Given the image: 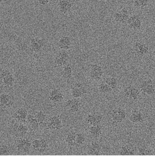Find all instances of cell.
<instances>
[{
    "label": "cell",
    "mask_w": 155,
    "mask_h": 156,
    "mask_svg": "<svg viewBox=\"0 0 155 156\" xmlns=\"http://www.w3.org/2000/svg\"><path fill=\"white\" fill-rule=\"evenodd\" d=\"M129 17L128 12L126 9L122 10L121 12L117 13L114 16L116 21L122 23L127 22Z\"/></svg>",
    "instance_id": "15"
},
{
    "label": "cell",
    "mask_w": 155,
    "mask_h": 156,
    "mask_svg": "<svg viewBox=\"0 0 155 156\" xmlns=\"http://www.w3.org/2000/svg\"><path fill=\"white\" fill-rule=\"evenodd\" d=\"M72 69L70 65H67L63 67L62 70V75L65 79H69L72 75Z\"/></svg>",
    "instance_id": "26"
},
{
    "label": "cell",
    "mask_w": 155,
    "mask_h": 156,
    "mask_svg": "<svg viewBox=\"0 0 155 156\" xmlns=\"http://www.w3.org/2000/svg\"><path fill=\"white\" fill-rule=\"evenodd\" d=\"M45 1L47 4H48L49 2H50L52 1V0H44Z\"/></svg>",
    "instance_id": "36"
},
{
    "label": "cell",
    "mask_w": 155,
    "mask_h": 156,
    "mask_svg": "<svg viewBox=\"0 0 155 156\" xmlns=\"http://www.w3.org/2000/svg\"><path fill=\"white\" fill-rule=\"evenodd\" d=\"M140 88L141 91L147 95H153L155 92L153 81L151 79L144 80L142 83Z\"/></svg>",
    "instance_id": "5"
},
{
    "label": "cell",
    "mask_w": 155,
    "mask_h": 156,
    "mask_svg": "<svg viewBox=\"0 0 155 156\" xmlns=\"http://www.w3.org/2000/svg\"><path fill=\"white\" fill-rule=\"evenodd\" d=\"M16 130L17 134L19 135H23L26 134L28 131V128L26 126L21 125L16 128Z\"/></svg>",
    "instance_id": "32"
},
{
    "label": "cell",
    "mask_w": 155,
    "mask_h": 156,
    "mask_svg": "<svg viewBox=\"0 0 155 156\" xmlns=\"http://www.w3.org/2000/svg\"><path fill=\"white\" fill-rule=\"evenodd\" d=\"M130 121L135 124H138L143 121V115L138 110H132L129 117Z\"/></svg>",
    "instance_id": "9"
},
{
    "label": "cell",
    "mask_w": 155,
    "mask_h": 156,
    "mask_svg": "<svg viewBox=\"0 0 155 156\" xmlns=\"http://www.w3.org/2000/svg\"><path fill=\"white\" fill-rule=\"evenodd\" d=\"M47 144L46 141L44 140H40L39 146L38 150L39 151H44L47 147Z\"/></svg>",
    "instance_id": "33"
},
{
    "label": "cell",
    "mask_w": 155,
    "mask_h": 156,
    "mask_svg": "<svg viewBox=\"0 0 155 156\" xmlns=\"http://www.w3.org/2000/svg\"><path fill=\"white\" fill-rule=\"evenodd\" d=\"M31 143L29 141L26 139L22 140L20 141L17 147L20 151L26 152L29 151Z\"/></svg>",
    "instance_id": "20"
},
{
    "label": "cell",
    "mask_w": 155,
    "mask_h": 156,
    "mask_svg": "<svg viewBox=\"0 0 155 156\" xmlns=\"http://www.w3.org/2000/svg\"><path fill=\"white\" fill-rule=\"evenodd\" d=\"M1 77L4 84L7 86H11L14 83L13 75L8 70H2L1 72Z\"/></svg>",
    "instance_id": "7"
},
{
    "label": "cell",
    "mask_w": 155,
    "mask_h": 156,
    "mask_svg": "<svg viewBox=\"0 0 155 156\" xmlns=\"http://www.w3.org/2000/svg\"><path fill=\"white\" fill-rule=\"evenodd\" d=\"M86 92V90L83 87H77L72 89L71 94L72 97L78 99L83 96Z\"/></svg>",
    "instance_id": "19"
},
{
    "label": "cell",
    "mask_w": 155,
    "mask_h": 156,
    "mask_svg": "<svg viewBox=\"0 0 155 156\" xmlns=\"http://www.w3.org/2000/svg\"><path fill=\"white\" fill-rule=\"evenodd\" d=\"M9 150L8 147L6 146H3L1 148V155H6L8 154L9 152Z\"/></svg>",
    "instance_id": "35"
},
{
    "label": "cell",
    "mask_w": 155,
    "mask_h": 156,
    "mask_svg": "<svg viewBox=\"0 0 155 156\" xmlns=\"http://www.w3.org/2000/svg\"><path fill=\"white\" fill-rule=\"evenodd\" d=\"M7 0H1V2H5V1H6Z\"/></svg>",
    "instance_id": "37"
},
{
    "label": "cell",
    "mask_w": 155,
    "mask_h": 156,
    "mask_svg": "<svg viewBox=\"0 0 155 156\" xmlns=\"http://www.w3.org/2000/svg\"><path fill=\"white\" fill-rule=\"evenodd\" d=\"M119 153L122 156H132L135 155V151L131 145L127 144L121 147Z\"/></svg>",
    "instance_id": "16"
},
{
    "label": "cell",
    "mask_w": 155,
    "mask_h": 156,
    "mask_svg": "<svg viewBox=\"0 0 155 156\" xmlns=\"http://www.w3.org/2000/svg\"><path fill=\"white\" fill-rule=\"evenodd\" d=\"M59 9L62 12H66L69 11L71 7L70 2L66 0H60L58 3Z\"/></svg>",
    "instance_id": "21"
},
{
    "label": "cell",
    "mask_w": 155,
    "mask_h": 156,
    "mask_svg": "<svg viewBox=\"0 0 155 156\" xmlns=\"http://www.w3.org/2000/svg\"><path fill=\"white\" fill-rule=\"evenodd\" d=\"M1 104L6 105H11L12 103V98L8 94H2L1 95Z\"/></svg>",
    "instance_id": "28"
},
{
    "label": "cell",
    "mask_w": 155,
    "mask_h": 156,
    "mask_svg": "<svg viewBox=\"0 0 155 156\" xmlns=\"http://www.w3.org/2000/svg\"><path fill=\"white\" fill-rule=\"evenodd\" d=\"M138 154L139 156H149L153 155V150L145 146H142L138 148Z\"/></svg>",
    "instance_id": "22"
},
{
    "label": "cell",
    "mask_w": 155,
    "mask_h": 156,
    "mask_svg": "<svg viewBox=\"0 0 155 156\" xmlns=\"http://www.w3.org/2000/svg\"><path fill=\"white\" fill-rule=\"evenodd\" d=\"M111 116L113 121L117 123H121L126 119V113L123 108H118L112 111Z\"/></svg>",
    "instance_id": "1"
},
{
    "label": "cell",
    "mask_w": 155,
    "mask_h": 156,
    "mask_svg": "<svg viewBox=\"0 0 155 156\" xmlns=\"http://www.w3.org/2000/svg\"><path fill=\"white\" fill-rule=\"evenodd\" d=\"M102 115L100 114H91L87 115L86 122L89 125L91 126L99 125L102 121Z\"/></svg>",
    "instance_id": "10"
},
{
    "label": "cell",
    "mask_w": 155,
    "mask_h": 156,
    "mask_svg": "<svg viewBox=\"0 0 155 156\" xmlns=\"http://www.w3.org/2000/svg\"><path fill=\"white\" fill-rule=\"evenodd\" d=\"M36 119L39 123H41L45 119L44 114L42 112H40L37 114Z\"/></svg>",
    "instance_id": "34"
},
{
    "label": "cell",
    "mask_w": 155,
    "mask_h": 156,
    "mask_svg": "<svg viewBox=\"0 0 155 156\" xmlns=\"http://www.w3.org/2000/svg\"><path fill=\"white\" fill-rule=\"evenodd\" d=\"M135 48L137 52L141 55L146 53L148 50L147 47L145 46L143 44H136Z\"/></svg>",
    "instance_id": "30"
},
{
    "label": "cell",
    "mask_w": 155,
    "mask_h": 156,
    "mask_svg": "<svg viewBox=\"0 0 155 156\" xmlns=\"http://www.w3.org/2000/svg\"><path fill=\"white\" fill-rule=\"evenodd\" d=\"M86 140V138L85 136L82 133H79L76 134V145H79L84 144Z\"/></svg>",
    "instance_id": "31"
},
{
    "label": "cell",
    "mask_w": 155,
    "mask_h": 156,
    "mask_svg": "<svg viewBox=\"0 0 155 156\" xmlns=\"http://www.w3.org/2000/svg\"><path fill=\"white\" fill-rule=\"evenodd\" d=\"M76 134L74 133H71L67 136L66 141L67 144L69 145L74 146L76 145Z\"/></svg>",
    "instance_id": "27"
},
{
    "label": "cell",
    "mask_w": 155,
    "mask_h": 156,
    "mask_svg": "<svg viewBox=\"0 0 155 156\" xmlns=\"http://www.w3.org/2000/svg\"><path fill=\"white\" fill-rule=\"evenodd\" d=\"M82 103L77 98L74 99H69L67 102V105L70 108L72 112H77L80 109Z\"/></svg>",
    "instance_id": "12"
},
{
    "label": "cell",
    "mask_w": 155,
    "mask_h": 156,
    "mask_svg": "<svg viewBox=\"0 0 155 156\" xmlns=\"http://www.w3.org/2000/svg\"><path fill=\"white\" fill-rule=\"evenodd\" d=\"M101 150V147L98 143H92L87 148V153L89 155H98L100 154Z\"/></svg>",
    "instance_id": "14"
},
{
    "label": "cell",
    "mask_w": 155,
    "mask_h": 156,
    "mask_svg": "<svg viewBox=\"0 0 155 156\" xmlns=\"http://www.w3.org/2000/svg\"><path fill=\"white\" fill-rule=\"evenodd\" d=\"M45 42L43 39L39 37H33L31 39L30 44L32 51L35 52H38L44 46Z\"/></svg>",
    "instance_id": "3"
},
{
    "label": "cell",
    "mask_w": 155,
    "mask_h": 156,
    "mask_svg": "<svg viewBox=\"0 0 155 156\" xmlns=\"http://www.w3.org/2000/svg\"><path fill=\"white\" fill-rule=\"evenodd\" d=\"M27 112L26 109L21 108L15 113L14 117L20 120H23L27 116Z\"/></svg>",
    "instance_id": "23"
},
{
    "label": "cell",
    "mask_w": 155,
    "mask_h": 156,
    "mask_svg": "<svg viewBox=\"0 0 155 156\" xmlns=\"http://www.w3.org/2000/svg\"><path fill=\"white\" fill-rule=\"evenodd\" d=\"M104 82L108 85L112 90L116 89L118 85V82L115 78L113 77H107Z\"/></svg>",
    "instance_id": "25"
},
{
    "label": "cell",
    "mask_w": 155,
    "mask_h": 156,
    "mask_svg": "<svg viewBox=\"0 0 155 156\" xmlns=\"http://www.w3.org/2000/svg\"><path fill=\"white\" fill-rule=\"evenodd\" d=\"M69 58V54L65 50L60 51L55 57L54 63L59 67H64L68 64Z\"/></svg>",
    "instance_id": "2"
},
{
    "label": "cell",
    "mask_w": 155,
    "mask_h": 156,
    "mask_svg": "<svg viewBox=\"0 0 155 156\" xmlns=\"http://www.w3.org/2000/svg\"><path fill=\"white\" fill-rule=\"evenodd\" d=\"M104 74V70L102 67L97 64L91 66L90 70V77L92 80H99L101 79Z\"/></svg>",
    "instance_id": "4"
},
{
    "label": "cell",
    "mask_w": 155,
    "mask_h": 156,
    "mask_svg": "<svg viewBox=\"0 0 155 156\" xmlns=\"http://www.w3.org/2000/svg\"><path fill=\"white\" fill-rule=\"evenodd\" d=\"M72 41L70 37L69 36L62 37L58 42V46L60 49L66 50L69 49L72 46Z\"/></svg>",
    "instance_id": "11"
},
{
    "label": "cell",
    "mask_w": 155,
    "mask_h": 156,
    "mask_svg": "<svg viewBox=\"0 0 155 156\" xmlns=\"http://www.w3.org/2000/svg\"><path fill=\"white\" fill-rule=\"evenodd\" d=\"M49 99L55 102H61L64 99V95L58 89H54L50 93Z\"/></svg>",
    "instance_id": "13"
},
{
    "label": "cell",
    "mask_w": 155,
    "mask_h": 156,
    "mask_svg": "<svg viewBox=\"0 0 155 156\" xmlns=\"http://www.w3.org/2000/svg\"><path fill=\"white\" fill-rule=\"evenodd\" d=\"M62 121L58 116H54L48 124V127L52 129H58L62 127Z\"/></svg>",
    "instance_id": "17"
},
{
    "label": "cell",
    "mask_w": 155,
    "mask_h": 156,
    "mask_svg": "<svg viewBox=\"0 0 155 156\" xmlns=\"http://www.w3.org/2000/svg\"><path fill=\"white\" fill-rule=\"evenodd\" d=\"M127 22L129 28L134 30L139 29L140 28L142 25L140 18L136 15L129 17Z\"/></svg>",
    "instance_id": "8"
},
{
    "label": "cell",
    "mask_w": 155,
    "mask_h": 156,
    "mask_svg": "<svg viewBox=\"0 0 155 156\" xmlns=\"http://www.w3.org/2000/svg\"><path fill=\"white\" fill-rule=\"evenodd\" d=\"M89 132L92 137L98 138L101 136L102 131V128L99 125L91 126L90 127Z\"/></svg>",
    "instance_id": "18"
},
{
    "label": "cell",
    "mask_w": 155,
    "mask_h": 156,
    "mask_svg": "<svg viewBox=\"0 0 155 156\" xmlns=\"http://www.w3.org/2000/svg\"><path fill=\"white\" fill-rule=\"evenodd\" d=\"M149 0H134V6L137 8H143L148 5Z\"/></svg>",
    "instance_id": "29"
},
{
    "label": "cell",
    "mask_w": 155,
    "mask_h": 156,
    "mask_svg": "<svg viewBox=\"0 0 155 156\" xmlns=\"http://www.w3.org/2000/svg\"><path fill=\"white\" fill-rule=\"evenodd\" d=\"M124 93L127 98L134 100L137 99L139 94V90L132 86H129L125 88Z\"/></svg>",
    "instance_id": "6"
},
{
    "label": "cell",
    "mask_w": 155,
    "mask_h": 156,
    "mask_svg": "<svg viewBox=\"0 0 155 156\" xmlns=\"http://www.w3.org/2000/svg\"><path fill=\"white\" fill-rule=\"evenodd\" d=\"M98 90L100 92L103 94L111 92L112 90L111 88L104 81L102 82L99 84Z\"/></svg>",
    "instance_id": "24"
}]
</instances>
